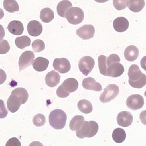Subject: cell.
Instances as JSON below:
<instances>
[{"mask_svg": "<svg viewBox=\"0 0 146 146\" xmlns=\"http://www.w3.org/2000/svg\"><path fill=\"white\" fill-rule=\"evenodd\" d=\"M129 83L135 88H141L146 84V76L142 73L139 67L136 64L131 65L128 71Z\"/></svg>", "mask_w": 146, "mask_h": 146, "instance_id": "cell-1", "label": "cell"}, {"mask_svg": "<svg viewBox=\"0 0 146 146\" xmlns=\"http://www.w3.org/2000/svg\"><path fill=\"white\" fill-rule=\"evenodd\" d=\"M99 126L96 121H85L82 127L76 131V135L80 139L92 137L96 135Z\"/></svg>", "mask_w": 146, "mask_h": 146, "instance_id": "cell-2", "label": "cell"}, {"mask_svg": "<svg viewBox=\"0 0 146 146\" xmlns=\"http://www.w3.org/2000/svg\"><path fill=\"white\" fill-rule=\"evenodd\" d=\"M67 115L61 109H55L49 115L50 125L56 130L63 129L66 124Z\"/></svg>", "mask_w": 146, "mask_h": 146, "instance_id": "cell-3", "label": "cell"}, {"mask_svg": "<svg viewBox=\"0 0 146 146\" xmlns=\"http://www.w3.org/2000/svg\"><path fill=\"white\" fill-rule=\"evenodd\" d=\"M119 93V88L116 84H109L101 94L100 100L102 103H107L114 100Z\"/></svg>", "mask_w": 146, "mask_h": 146, "instance_id": "cell-4", "label": "cell"}, {"mask_svg": "<svg viewBox=\"0 0 146 146\" xmlns=\"http://www.w3.org/2000/svg\"><path fill=\"white\" fill-rule=\"evenodd\" d=\"M66 18L72 25H77L83 21L84 14L82 9L80 8L72 7L67 11Z\"/></svg>", "mask_w": 146, "mask_h": 146, "instance_id": "cell-5", "label": "cell"}, {"mask_svg": "<svg viewBox=\"0 0 146 146\" xmlns=\"http://www.w3.org/2000/svg\"><path fill=\"white\" fill-rule=\"evenodd\" d=\"M94 66L95 61L94 58L88 56L82 57L79 61V70L86 76H87L91 72Z\"/></svg>", "mask_w": 146, "mask_h": 146, "instance_id": "cell-6", "label": "cell"}, {"mask_svg": "<svg viewBox=\"0 0 146 146\" xmlns=\"http://www.w3.org/2000/svg\"><path fill=\"white\" fill-rule=\"evenodd\" d=\"M144 101L143 96L139 94H134L129 96L126 100V105L133 111H137L143 108Z\"/></svg>", "mask_w": 146, "mask_h": 146, "instance_id": "cell-7", "label": "cell"}, {"mask_svg": "<svg viewBox=\"0 0 146 146\" xmlns=\"http://www.w3.org/2000/svg\"><path fill=\"white\" fill-rule=\"evenodd\" d=\"M35 58L34 53L31 51H26L23 52L19 57L18 65L19 70L22 71L29 67L32 64Z\"/></svg>", "mask_w": 146, "mask_h": 146, "instance_id": "cell-8", "label": "cell"}, {"mask_svg": "<svg viewBox=\"0 0 146 146\" xmlns=\"http://www.w3.org/2000/svg\"><path fill=\"white\" fill-rule=\"evenodd\" d=\"M53 67L60 73L64 74L70 70L71 64L68 60L66 58H55L53 62Z\"/></svg>", "mask_w": 146, "mask_h": 146, "instance_id": "cell-9", "label": "cell"}, {"mask_svg": "<svg viewBox=\"0 0 146 146\" xmlns=\"http://www.w3.org/2000/svg\"><path fill=\"white\" fill-rule=\"evenodd\" d=\"M95 32V28L93 25H84L77 30L76 34L83 40H88L94 37Z\"/></svg>", "mask_w": 146, "mask_h": 146, "instance_id": "cell-10", "label": "cell"}, {"mask_svg": "<svg viewBox=\"0 0 146 146\" xmlns=\"http://www.w3.org/2000/svg\"><path fill=\"white\" fill-rule=\"evenodd\" d=\"M125 71L123 66L120 63H114L107 66V76L118 77L122 75Z\"/></svg>", "mask_w": 146, "mask_h": 146, "instance_id": "cell-11", "label": "cell"}, {"mask_svg": "<svg viewBox=\"0 0 146 146\" xmlns=\"http://www.w3.org/2000/svg\"><path fill=\"white\" fill-rule=\"evenodd\" d=\"M133 121L132 115L127 111L120 112L117 116V122L121 127H126L130 126Z\"/></svg>", "mask_w": 146, "mask_h": 146, "instance_id": "cell-12", "label": "cell"}, {"mask_svg": "<svg viewBox=\"0 0 146 146\" xmlns=\"http://www.w3.org/2000/svg\"><path fill=\"white\" fill-rule=\"evenodd\" d=\"M27 30L31 36L33 37H37L42 33L43 27L39 21L33 20L28 23Z\"/></svg>", "mask_w": 146, "mask_h": 146, "instance_id": "cell-13", "label": "cell"}, {"mask_svg": "<svg viewBox=\"0 0 146 146\" xmlns=\"http://www.w3.org/2000/svg\"><path fill=\"white\" fill-rule=\"evenodd\" d=\"M82 85L84 88L88 90L101 91L102 90L101 84L97 82L92 77H88L84 78L82 81Z\"/></svg>", "mask_w": 146, "mask_h": 146, "instance_id": "cell-14", "label": "cell"}, {"mask_svg": "<svg viewBox=\"0 0 146 146\" xmlns=\"http://www.w3.org/2000/svg\"><path fill=\"white\" fill-rule=\"evenodd\" d=\"M115 30L118 32H123L127 30L129 27V22L125 17H118L116 18L113 23Z\"/></svg>", "mask_w": 146, "mask_h": 146, "instance_id": "cell-15", "label": "cell"}, {"mask_svg": "<svg viewBox=\"0 0 146 146\" xmlns=\"http://www.w3.org/2000/svg\"><path fill=\"white\" fill-rule=\"evenodd\" d=\"M61 87L68 94L75 92L78 88V82L74 78H69L64 80Z\"/></svg>", "mask_w": 146, "mask_h": 146, "instance_id": "cell-16", "label": "cell"}, {"mask_svg": "<svg viewBox=\"0 0 146 146\" xmlns=\"http://www.w3.org/2000/svg\"><path fill=\"white\" fill-rule=\"evenodd\" d=\"M60 76L55 71L48 72L45 77V82L47 86L50 87H54L60 82Z\"/></svg>", "mask_w": 146, "mask_h": 146, "instance_id": "cell-17", "label": "cell"}, {"mask_svg": "<svg viewBox=\"0 0 146 146\" xmlns=\"http://www.w3.org/2000/svg\"><path fill=\"white\" fill-rule=\"evenodd\" d=\"M139 50L135 46L130 45L126 48L124 52L125 58L129 62H134L139 57Z\"/></svg>", "mask_w": 146, "mask_h": 146, "instance_id": "cell-18", "label": "cell"}, {"mask_svg": "<svg viewBox=\"0 0 146 146\" xmlns=\"http://www.w3.org/2000/svg\"><path fill=\"white\" fill-rule=\"evenodd\" d=\"M21 104L20 100L17 96L11 94L7 100V107L11 113H15L18 111Z\"/></svg>", "mask_w": 146, "mask_h": 146, "instance_id": "cell-19", "label": "cell"}, {"mask_svg": "<svg viewBox=\"0 0 146 146\" xmlns=\"http://www.w3.org/2000/svg\"><path fill=\"white\" fill-rule=\"evenodd\" d=\"M48 64H49V61L42 57L36 58L32 63L33 68L39 72L45 71L47 68Z\"/></svg>", "mask_w": 146, "mask_h": 146, "instance_id": "cell-20", "label": "cell"}, {"mask_svg": "<svg viewBox=\"0 0 146 146\" xmlns=\"http://www.w3.org/2000/svg\"><path fill=\"white\" fill-rule=\"evenodd\" d=\"M7 28L10 33L15 35H20L22 34L24 31L22 23L17 20L10 22L8 24Z\"/></svg>", "mask_w": 146, "mask_h": 146, "instance_id": "cell-21", "label": "cell"}, {"mask_svg": "<svg viewBox=\"0 0 146 146\" xmlns=\"http://www.w3.org/2000/svg\"><path fill=\"white\" fill-rule=\"evenodd\" d=\"M72 3L67 0L60 1L57 7V12L59 16L63 18H66L67 11L72 8Z\"/></svg>", "mask_w": 146, "mask_h": 146, "instance_id": "cell-22", "label": "cell"}, {"mask_svg": "<svg viewBox=\"0 0 146 146\" xmlns=\"http://www.w3.org/2000/svg\"><path fill=\"white\" fill-rule=\"evenodd\" d=\"M84 121L85 119L82 116H75L70 121V129L72 131H77L82 127Z\"/></svg>", "mask_w": 146, "mask_h": 146, "instance_id": "cell-23", "label": "cell"}, {"mask_svg": "<svg viewBox=\"0 0 146 146\" xmlns=\"http://www.w3.org/2000/svg\"><path fill=\"white\" fill-rule=\"evenodd\" d=\"M77 106L79 111L84 114L90 113L93 110L92 104L87 100H80L78 102Z\"/></svg>", "mask_w": 146, "mask_h": 146, "instance_id": "cell-24", "label": "cell"}, {"mask_svg": "<svg viewBox=\"0 0 146 146\" xmlns=\"http://www.w3.org/2000/svg\"><path fill=\"white\" fill-rule=\"evenodd\" d=\"M11 94H14L17 96L20 100L21 104H24L26 103L29 98V95L27 90L21 87L14 90L12 91Z\"/></svg>", "mask_w": 146, "mask_h": 146, "instance_id": "cell-25", "label": "cell"}, {"mask_svg": "<svg viewBox=\"0 0 146 146\" xmlns=\"http://www.w3.org/2000/svg\"><path fill=\"white\" fill-rule=\"evenodd\" d=\"M40 18L43 22H50L54 19V12L49 8H43L40 11Z\"/></svg>", "mask_w": 146, "mask_h": 146, "instance_id": "cell-26", "label": "cell"}, {"mask_svg": "<svg viewBox=\"0 0 146 146\" xmlns=\"http://www.w3.org/2000/svg\"><path fill=\"white\" fill-rule=\"evenodd\" d=\"M112 138L117 143H123L126 138V133L123 129L117 128L113 131Z\"/></svg>", "mask_w": 146, "mask_h": 146, "instance_id": "cell-27", "label": "cell"}, {"mask_svg": "<svg viewBox=\"0 0 146 146\" xmlns=\"http://www.w3.org/2000/svg\"><path fill=\"white\" fill-rule=\"evenodd\" d=\"M145 6L144 0H136V1H129L128 7L129 9L134 13H139Z\"/></svg>", "mask_w": 146, "mask_h": 146, "instance_id": "cell-28", "label": "cell"}, {"mask_svg": "<svg viewBox=\"0 0 146 146\" xmlns=\"http://www.w3.org/2000/svg\"><path fill=\"white\" fill-rule=\"evenodd\" d=\"M3 4L4 9L9 13H13L19 10L18 4L15 0H5Z\"/></svg>", "mask_w": 146, "mask_h": 146, "instance_id": "cell-29", "label": "cell"}, {"mask_svg": "<svg viewBox=\"0 0 146 146\" xmlns=\"http://www.w3.org/2000/svg\"><path fill=\"white\" fill-rule=\"evenodd\" d=\"M15 45L21 49H23L31 44V39L27 36H23L21 37L17 38L15 40Z\"/></svg>", "mask_w": 146, "mask_h": 146, "instance_id": "cell-30", "label": "cell"}, {"mask_svg": "<svg viewBox=\"0 0 146 146\" xmlns=\"http://www.w3.org/2000/svg\"><path fill=\"white\" fill-rule=\"evenodd\" d=\"M106 57L104 55H101L98 57V62L100 71L101 74L107 76V65H106Z\"/></svg>", "mask_w": 146, "mask_h": 146, "instance_id": "cell-31", "label": "cell"}, {"mask_svg": "<svg viewBox=\"0 0 146 146\" xmlns=\"http://www.w3.org/2000/svg\"><path fill=\"white\" fill-rule=\"evenodd\" d=\"M32 46L33 52L35 53L41 52L45 48V44L44 42L40 39L34 40L32 43Z\"/></svg>", "mask_w": 146, "mask_h": 146, "instance_id": "cell-32", "label": "cell"}, {"mask_svg": "<svg viewBox=\"0 0 146 146\" xmlns=\"http://www.w3.org/2000/svg\"><path fill=\"white\" fill-rule=\"evenodd\" d=\"M32 121L36 127H41L46 123V117L43 114H38L33 117Z\"/></svg>", "mask_w": 146, "mask_h": 146, "instance_id": "cell-33", "label": "cell"}, {"mask_svg": "<svg viewBox=\"0 0 146 146\" xmlns=\"http://www.w3.org/2000/svg\"><path fill=\"white\" fill-rule=\"evenodd\" d=\"M128 4L129 1H119V0L113 1V6L117 10L124 9L128 6Z\"/></svg>", "mask_w": 146, "mask_h": 146, "instance_id": "cell-34", "label": "cell"}, {"mask_svg": "<svg viewBox=\"0 0 146 146\" xmlns=\"http://www.w3.org/2000/svg\"><path fill=\"white\" fill-rule=\"evenodd\" d=\"M0 54H4L9 52L10 50V46L6 40H2L0 43Z\"/></svg>", "mask_w": 146, "mask_h": 146, "instance_id": "cell-35", "label": "cell"}, {"mask_svg": "<svg viewBox=\"0 0 146 146\" xmlns=\"http://www.w3.org/2000/svg\"><path fill=\"white\" fill-rule=\"evenodd\" d=\"M120 62V58L119 56L116 54H112L106 58V65L107 66L114 63H119Z\"/></svg>", "mask_w": 146, "mask_h": 146, "instance_id": "cell-36", "label": "cell"}, {"mask_svg": "<svg viewBox=\"0 0 146 146\" xmlns=\"http://www.w3.org/2000/svg\"><path fill=\"white\" fill-rule=\"evenodd\" d=\"M6 146H21V143L17 138L13 137L8 140Z\"/></svg>", "mask_w": 146, "mask_h": 146, "instance_id": "cell-37", "label": "cell"}, {"mask_svg": "<svg viewBox=\"0 0 146 146\" xmlns=\"http://www.w3.org/2000/svg\"><path fill=\"white\" fill-rule=\"evenodd\" d=\"M56 94H57V95L60 97V98H66V97L68 96L70 94H68L67 93L63 88L62 87H61V86H60L58 87V88H57V91H56Z\"/></svg>", "mask_w": 146, "mask_h": 146, "instance_id": "cell-38", "label": "cell"}, {"mask_svg": "<svg viewBox=\"0 0 146 146\" xmlns=\"http://www.w3.org/2000/svg\"><path fill=\"white\" fill-rule=\"evenodd\" d=\"M8 112L5 108V106L4 104V101L1 100V118H4L7 115Z\"/></svg>", "mask_w": 146, "mask_h": 146, "instance_id": "cell-39", "label": "cell"}]
</instances>
